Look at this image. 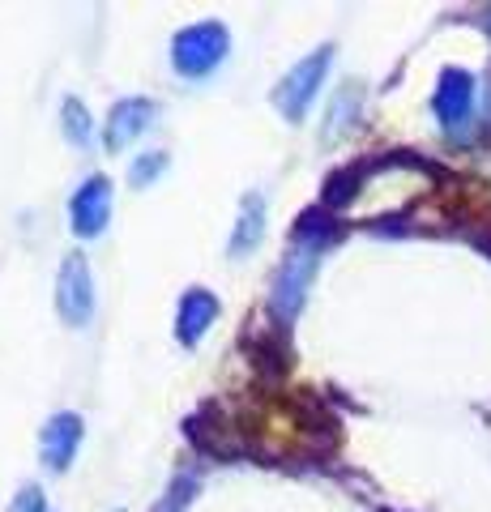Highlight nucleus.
<instances>
[{
  "label": "nucleus",
  "instance_id": "nucleus-6",
  "mask_svg": "<svg viewBox=\"0 0 491 512\" xmlns=\"http://www.w3.org/2000/svg\"><path fill=\"white\" fill-rule=\"evenodd\" d=\"M474 107V77L466 69H445L436 86V116L445 128H457L462 120H470Z\"/></svg>",
  "mask_w": 491,
  "mask_h": 512
},
{
  "label": "nucleus",
  "instance_id": "nucleus-13",
  "mask_svg": "<svg viewBox=\"0 0 491 512\" xmlns=\"http://www.w3.org/2000/svg\"><path fill=\"white\" fill-rule=\"evenodd\" d=\"M163 167H167V154H146V158H137V163H133L129 180H133L137 188H146V184H150V180H154V175L163 171Z\"/></svg>",
  "mask_w": 491,
  "mask_h": 512
},
{
  "label": "nucleus",
  "instance_id": "nucleus-1",
  "mask_svg": "<svg viewBox=\"0 0 491 512\" xmlns=\"http://www.w3.org/2000/svg\"><path fill=\"white\" fill-rule=\"evenodd\" d=\"M231 52V35L218 22H201V26H188L171 43V60L184 77H205L210 69L223 64V56Z\"/></svg>",
  "mask_w": 491,
  "mask_h": 512
},
{
  "label": "nucleus",
  "instance_id": "nucleus-3",
  "mask_svg": "<svg viewBox=\"0 0 491 512\" xmlns=\"http://www.w3.org/2000/svg\"><path fill=\"white\" fill-rule=\"evenodd\" d=\"M329 60H334V47H321V52H312L308 60H299L295 69L287 73V82L278 86V107H282V116L287 120H299L308 111V103H312V94L321 90V82H325V69H329Z\"/></svg>",
  "mask_w": 491,
  "mask_h": 512
},
{
  "label": "nucleus",
  "instance_id": "nucleus-7",
  "mask_svg": "<svg viewBox=\"0 0 491 512\" xmlns=\"http://www.w3.org/2000/svg\"><path fill=\"white\" fill-rule=\"evenodd\" d=\"M77 444H82V419H77V414H56V419L43 427L47 470H69L73 457H77Z\"/></svg>",
  "mask_w": 491,
  "mask_h": 512
},
{
  "label": "nucleus",
  "instance_id": "nucleus-11",
  "mask_svg": "<svg viewBox=\"0 0 491 512\" xmlns=\"http://www.w3.org/2000/svg\"><path fill=\"white\" fill-rule=\"evenodd\" d=\"M355 107H359V90L355 86H346L338 99H334V107H329V128H325V137H342L346 128H351L355 120Z\"/></svg>",
  "mask_w": 491,
  "mask_h": 512
},
{
  "label": "nucleus",
  "instance_id": "nucleus-12",
  "mask_svg": "<svg viewBox=\"0 0 491 512\" xmlns=\"http://www.w3.org/2000/svg\"><path fill=\"white\" fill-rule=\"evenodd\" d=\"M60 116H65V133H69L73 146H90V116H86V107L77 99H69L65 107H60Z\"/></svg>",
  "mask_w": 491,
  "mask_h": 512
},
{
  "label": "nucleus",
  "instance_id": "nucleus-2",
  "mask_svg": "<svg viewBox=\"0 0 491 512\" xmlns=\"http://www.w3.org/2000/svg\"><path fill=\"white\" fill-rule=\"evenodd\" d=\"M321 244H312V239H299V248L287 256V265H282V274L274 282V295H269V303H274V312L282 320H291L299 312V303H304L308 295V282L316 274V261H321Z\"/></svg>",
  "mask_w": 491,
  "mask_h": 512
},
{
  "label": "nucleus",
  "instance_id": "nucleus-4",
  "mask_svg": "<svg viewBox=\"0 0 491 512\" xmlns=\"http://www.w3.org/2000/svg\"><path fill=\"white\" fill-rule=\"evenodd\" d=\"M56 308L69 325H86L90 312H94V282H90V265L82 252L65 256L60 265V278H56Z\"/></svg>",
  "mask_w": 491,
  "mask_h": 512
},
{
  "label": "nucleus",
  "instance_id": "nucleus-8",
  "mask_svg": "<svg viewBox=\"0 0 491 512\" xmlns=\"http://www.w3.org/2000/svg\"><path fill=\"white\" fill-rule=\"evenodd\" d=\"M150 120H154V103H146V99L120 103L112 111V120H107V150H124L129 141H137L150 128Z\"/></svg>",
  "mask_w": 491,
  "mask_h": 512
},
{
  "label": "nucleus",
  "instance_id": "nucleus-15",
  "mask_svg": "<svg viewBox=\"0 0 491 512\" xmlns=\"http://www.w3.org/2000/svg\"><path fill=\"white\" fill-rule=\"evenodd\" d=\"M9 512H43V491H39V487L18 491V500H13V508H9Z\"/></svg>",
  "mask_w": 491,
  "mask_h": 512
},
{
  "label": "nucleus",
  "instance_id": "nucleus-5",
  "mask_svg": "<svg viewBox=\"0 0 491 512\" xmlns=\"http://www.w3.org/2000/svg\"><path fill=\"white\" fill-rule=\"evenodd\" d=\"M107 214H112V184H107V175H94L73 197V231L99 235L107 227Z\"/></svg>",
  "mask_w": 491,
  "mask_h": 512
},
{
  "label": "nucleus",
  "instance_id": "nucleus-9",
  "mask_svg": "<svg viewBox=\"0 0 491 512\" xmlns=\"http://www.w3.org/2000/svg\"><path fill=\"white\" fill-rule=\"evenodd\" d=\"M214 316H218V299H214L210 291L184 295V303H180V342H184V346H193L201 333L214 325Z\"/></svg>",
  "mask_w": 491,
  "mask_h": 512
},
{
  "label": "nucleus",
  "instance_id": "nucleus-10",
  "mask_svg": "<svg viewBox=\"0 0 491 512\" xmlns=\"http://www.w3.org/2000/svg\"><path fill=\"white\" fill-rule=\"evenodd\" d=\"M261 235H265V201L257 197V192H248L244 205H240V222H235V231H231V252L235 256L252 252Z\"/></svg>",
  "mask_w": 491,
  "mask_h": 512
},
{
  "label": "nucleus",
  "instance_id": "nucleus-14",
  "mask_svg": "<svg viewBox=\"0 0 491 512\" xmlns=\"http://www.w3.org/2000/svg\"><path fill=\"white\" fill-rule=\"evenodd\" d=\"M193 487H197L193 478H176V487L167 491V504L158 508V512H184V504H188V491H193Z\"/></svg>",
  "mask_w": 491,
  "mask_h": 512
}]
</instances>
